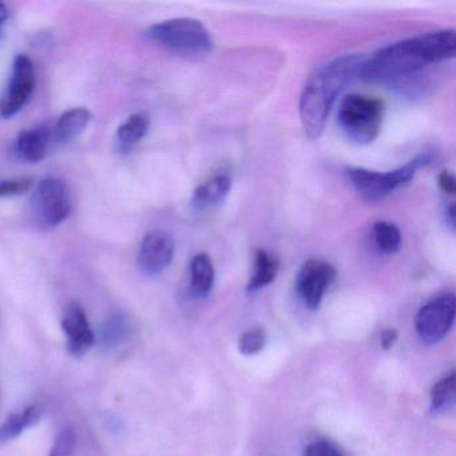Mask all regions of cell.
Instances as JSON below:
<instances>
[{"mask_svg": "<svg viewBox=\"0 0 456 456\" xmlns=\"http://www.w3.org/2000/svg\"><path fill=\"white\" fill-rule=\"evenodd\" d=\"M437 183H439L440 189H442L444 193H455V178H453V175H451L450 172H447V170L440 173Z\"/></svg>", "mask_w": 456, "mask_h": 456, "instance_id": "obj_26", "label": "cell"}, {"mask_svg": "<svg viewBox=\"0 0 456 456\" xmlns=\"http://www.w3.org/2000/svg\"><path fill=\"white\" fill-rule=\"evenodd\" d=\"M362 58L344 55L320 69L304 86L300 98V119L306 135L317 140L338 94L360 76Z\"/></svg>", "mask_w": 456, "mask_h": 456, "instance_id": "obj_2", "label": "cell"}, {"mask_svg": "<svg viewBox=\"0 0 456 456\" xmlns=\"http://www.w3.org/2000/svg\"><path fill=\"white\" fill-rule=\"evenodd\" d=\"M455 373L445 376L437 381L431 389V411L434 413H442L450 410L455 404L456 388Z\"/></svg>", "mask_w": 456, "mask_h": 456, "instance_id": "obj_19", "label": "cell"}, {"mask_svg": "<svg viewBox=\"0 0 456 456\" xmlns=\"http://www.w3.org/2000/svg\"><path fill=\"white\" fill-rule=\"evenodd\" d=\"M49 142L50 132L47 127L25 130L18 135L17 151L23 161L38 164L46 156Z\"/></svg>", "mask_w": 456, "mask_h": 456, "instance_id": "obj_14", "label": "cell"}, {"mask_svg": "<svg viewBox=\"0 0 456 456\" xmlns=\"http://www.w3.org/2000/svg\"><path fill=\"white\" fill-rule=\"evenodd\" d=\"M429 161L431 157L421 154L411 159L404 167L389 170V172H373L362 167H352L346 170V175L360 196L364 197L368 201H380L394 193L396 189L410 183L415 177L416 172Z\"/></svg>", "mask_w": 456, "mask_h": 456, "instance_id": "obj_5", "label": "cell"}, {"mask_svg": "<svg viewBox=\"0 0 456 456\" xmlns=\"http://www.w3.org/2000/svg\"><path fill=\"white\" fill-rule=\"evenodd\" d=\"M383 102L365 95H346L338 109V125L346 137L359 145L378 138L383 124Z\"/></svg>", "mask_w": 456, "mask_h": 456, "instance_id": "obj_4", "label": "cell"}, {"mask_svg": "<svg viewBox=\"0 0 456 456\" xmlns=\"http://www.w3.org/2000/svg\"><path fill=\"white\" fill-rule=\"evenodd\" d=\"M148 37L177 54L205 55L213 49L209 31L193 18H175L157 23L149 28Z\"/></svg>", "mask_w": 456, "mask_h": 456, "instance_id": "obj_3", "label": "cell"}, {"mask_svg": "<svg viewBox=\"0 0 456 456\" xmlns=\"http://www.w3.org/2000/svg\"><path fill=\"white\" fill-rule=\"evenodd\" d=\"M445 221L451 228H455V207H453V204H451L448 209L445 210Z\"/></svg>", "mask_w": 456, "mask_h": 456, "instance_id": "obj_28", "label": "cell"}, {"mask_svg": "<svg viewBox=\"0 0 456 456\" xmlns=\"http://www.w3.org/2000/svg\"><path fill=\"white\" fill-rule=\"evenodd\" d=\"M127 336V322L121 314H114L103 327L102 338L106 346L121 344Z\"/></svg>", "mask_w": 456, "mask_h": 456, "instance_id": "obj_22", "label": "cell"}, {"mask_svg": "<svg viewBox=\"0 0 456 456\" xmlns=\"http://www.w3.org/2000/svg\"><path fill=\"white\" fill-rule=\"evenodd\" d=\"M231 188L232 180L228 175H215L194 191L191 205L200 212L213 209L225 201Z\"/></svg>", "mask_w": 456, "mask_h": 456, "instance_id": "obj_12", "label": "cell"}, {"mask_svg": "<svg viewBox=\"0 0 456 456\" xmlns=\"http://www.w3.org/2000/svg\"><path fill=\"white\" fill-rule=\"evenodd\" d=\"M265 343V332L261 328H253V330H247L240 336V354H245V356H255V354L263 351Z\"/></svg>", "mask_w": 456, "mask_h": 456, "instance_id": "obj_21", "label": "cell"}, {"mask_svg": "<svg viewBox=\"0 0 456 456\" xmlns=\"http://www.w3.org/2000/svg\"><path fill=\"white\" fill-rule=\"evenodd\" d=\"M62 330L68 338V349L74 357H82L95 341L86 312L81 304L73 301L66 308L62 317Z\"/></svg>", "mask_w": 456, "mask_h": 456, "instance_id": "obj_11", "label": "cell"}, {"mask_svg": "<svg viewBox=\"0 0 456 456\" xmlns=\"http://www.w3.org/2000/svg\"><path fill=\"white\" fill-rule=\"evenodd\" d=\"M77 445V432L74 427L66 426L61 429L54 440L49 456H73Z\"/></svg>", "mask_w": 456, "mask_h": 456, "instance_id": "obj_23", "label": "cell"}, {"mask_svg": "<svg viewBox=\"0 0 456 456\" xmlns=\"http://www.w3.org/2000/svg\"><path fill=\"white\" fill-rule=\"evenodd\" d=\"M33 202L37 216L47 226L60 225L71 213L70 193L60 178L49 177L41 181Z\"/></svg>", "mask_w": 456, "mask_h": 456, "instance_id": "obj_7", "label": "cell"}, {"mask_svg": "<svg viewBox=\"0 0 456 456\" xmlns=\"http://www.w3.org/2000/svg\"><path fill=\"white\" fill-rule=\"evenodd\" d=\"M7 18H9V10H7L6 4L0 2V25L6 22Z\"/></svg>", "mask_w": 456, "mask_h": 456, "instance_id": "obj_29", "label": "cell"}, {"mask_svg": "<svg viewBox=\"0 0 456 456\" xmlns=\"http://www.w3.org/2000/svg\"><path fill=\"white\" fill-rule=\"evenodd\" d=\"M280 261L266 250H256L255 255V269H253L252 277L248 282L247 290L249 293L257 292L263 288L268 287L269 284L276 280L279 273Z\"/></svg>", "mask_w": 456, "mask_h": 456, "instance_id": "obj_17", "label": "cell"}, {"mask_svg": "<svg viewBox=\"0 0 456 456\" xmlns=\"http://www.w3.org/2000/svg\"><path fill=\"white\" fill-rule=\"evenodd\" d=\"M455 31L442 30L405 39L379 50L362 62L360 76L372 84L387 85L402 94L423 89L427 66L455 57Z\"/></svg>", "mask_w": 456, "mask_h": 456, "instance_id": "obj_1", "label": "cell"}, {"mask_svg": "<svg viewBox=\"0 0 456 456\" xmlns=\"http://www.w3.org/2000/svg\"><path fill=\"white\" fill-rule=\"evenodd\" d=\"M397 341V332L395 330H384L380 335V346L384 351L394 348Z\"/></svg>", "mask_w": 456, "mask_h": 456, "instance_id": "obj_27", "label": "cell"}, {"mask_svg": "<svg viewBox=\"0 0 456 456\" xmlns=\"http://www.w3.org/2000/svg\"><path fill=\"white\" fill-rule=\"evenodd\" d=\"M149 127H151V118L148 114L140 111L130 116L117 130L119 148L132 151L148 134Z\"/></svg>", "mask_w": 456, "mask_h": 456, "instance_id": "obj_18", "label": "cell"}, {"mask_svg": "<svg viewBox=\"0 0 456 456\" xmlns=\"http://www.w3.org/2000/svg\"><path fill=\"white\" fill-rule=\"evenodd\" d=\"M456 300L453 295H443L421 306L416 314L419 338L429 346L442 341L455 322Z\"/></svg>", "mask_w": 456, "mask_h": 456, "instance_id": "obj_6", "label": "cell"}, {"mask_svg": "<svg viewBox=\"0 0 456 456\" xmlns=\"http://www.w3.org/2000/svg\"><path fill=\"white\" fill-rule=\"evenodd\" d=\"M175 252V239L169 232L164 229L149 232L143 237L138 253L141 271L151 277L159 276L172 264Z\"/></svg>", "mask_w": 456, "mask_h": 456, "instance_id": "obj_10", "label": "cell"}, {"mask_svg": "<svg viewBox=\"0 0 456 456\" xmlns=\"http://www.w3.org/2000/svg\"><path fill=\"white\" fill-rule=\"evenodd\" d=\"M92 111L85 108L71 109L58 119L54 127V135L60 142L73 140L81 135L92 122Z\"/></svg>", "mask_w": 456, "mask_h": 456, "instance_id": "obj_15", "label": "cell"}, {"mask_svg": "<svg viewBox=\"0 0 456 456\" xmlns=\"http://www.w3.org/2000/svg\"><path fill=\"white\" fill-rule=\"evenodd\" d=\"M304 456H344L335 445L325 440L311 443L304 451Z\"/></svg>", "mask_w": 456, "mask_h": 456, "instance_id": "obj_25", "label": "cell"}, {"mask_svg": "<svg viewBox=\"0 0 456 456\" xmlns=\"http://www.w3.org/2000/svg\"><path fill=\"white\" fill-rule=\"evenodd\" d=\"M373 239L376 247L386 255H394L402 247V233L399 228L388 221H379L373 225Z\"/></svg>", "mask_w": 456, "mask_h": 456, "instance_id": "obj_20", "label": "cell"}, {"mask_svg": "<svg viewBox=\"0 0 456 456\" xmlns=\"http://www.w3.org/2000/svg\"><path fill=\"white\" fill-rule=\"evenodd\" d=\"M33 186V178L0 181V197H12L25 194Z\"/></svg>", "mask_w": 456, "mask_h": 456, "instance_id": "obj_24", "label": "cell"}, {"mask_svg": "<svg viewBox=\"0 0 456 456\" xmlns=\"http://www.w3.org/2000/svg\"><path fill=\"white\" fill-rule=\"evenodd\" d=\"M44 412L45 408L41 403H33L20 412L12 413L0 426V443L17 439L26 429L38 423Z\"/></svg>", "mask_w": 456, "mask_h": 456, "instance_id": "obj_13", "label": "cell"}, {"mask_svg": "<svg viewBox=\"0 0 456 456\" xmlns=\"http://www.w3.org/2000/svg\"><path fill=\"white\" fill-rule=\"evenodd\" d=\"M36 70L30 58L26 55H18L12 65L6 94L4 100L0 101V116L6 119L17 116L30 100L36 89Z\"/></svg>", "mask_w": 456, "mask_h": 456, "instance_id": "obj_9", "label": "cell"}, {"mask_svg": "<svg viewBox=\"0 0 456 456\" xmlns=\"http://www.w3.org/2000/svg\"><path fill=\"white\" fill-rule=\"evenodd\" d=\"M215 266L212 258L207 253L196 255L191 263V292L199 297H207L215 285Z\"/></svg>", "mask_w": 456, "mask_h": 456, "instance_id": "obj_16", "label": "cell"}, {"mask_svg": "<svg viewBox=\"0 0 456 456\" xmlns=\"http://www.w3.org/2000/svg\"><path fill=\"white\" fill-rule=\"evenodd\" d=\"M335 279L336 269L332 264L316 258L304 263L296 279V290L304 305L311 311L319 309Z\"/></svg>", "mask_w": 456, "mask_h": 456, "instance_id": "obj_8", "label": "cell"}]
</instances>
